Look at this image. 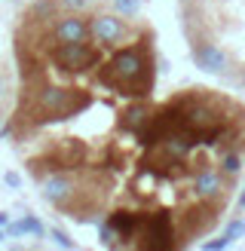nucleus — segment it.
Wrapping results in <instances>:
<instances>
[{"instance_id": "obj_14", "label": "nucleus", "mask_w": 245, "mask_h": 251, "mask_svg": "<svg viewBox=\"0 0 245 251\" xmlns=\"http://www.w3.org/2000/svg\"><path fill=\"white\" fill-rule=\"evenodd\" d=\"M24 233H31V236H43L46 227H43V221H40V218H34V215H24L22 221H9V227H6V236H9V239H22Z\"/></svg>"}, {"instance_id": "obj_13", "label": "nucleus", "mask_w": 245, "mask_h": 251, "mask_svg": "<svg viewBox=\"0 0 245 251\" xmlns=\"http://www.w3.org/2000/svg\"><path fill=\"white\" fill-rule=\"evenodd\" d=\"M61 16V0H34V3L22 12L24 25H43L49 19H58Z\"/></svg>"}, {"instance_id": "obj_18", "label": "nucleus", "mask_w": 245, "mask_h": 251, "mask_svg": "<svg viewBox=\"0 0 245 251\" xmlns=\"http://www.w3.org/2000/svg\"><path fill=\"white\" fill-rule=\"evenodd\" d=\"M242 233H245V221H242V218H233V221L227 224V227H224V233H220V236H224V239L233 245V242H236Z\"/></svg>"}, {"instance_id": "obj_27", "label": "nucleus", "mask_w": 245, "mask_h": 251, "mask_svg": "<svg viewBox=\"0 0 245 251\" xmlns=\"http://www.w3.org/2000/svg\"><path fill=\"white\" fill-rule=\"evenodd\" d=\"M19 251H31V248H19Z\"/></svg>"}, {"instance_id": "obj_5", "label": "nucleus", "mask_w": 245, "mask_h": 251, "mask_svg": "<svg viewBox=\"0 0 245 251\" xmlns=\"http://www.w3.org/2000/svg\"><path fill=\"white\" fill-rule=\"evenodd\" d=\"M220 205H224V202H205V199H199L196 205H190V208L181 215V236H184V239L205 236L208 230L215 227Z\"/></svg>"}, {"instance_id": "obj_10", "label": "nucleus", "mask_w": 245, "mask_h": 251, "mask_svg": "<svg viewBox=\"0 0 245 251\" xmlns=\"http://www.w3.org/2000/svg\"><path fill=\"white\" fill-rule=\"evenodd\" d=\"M193 193L205 199V202H224V193H227V184H224V172H215V169H199L193 178Z\"/></svg>"}, {"instance_id": "obj_25", "label": "nucleus", "mask_w": 245, "mask_h": 251, "mask_svg": "<svg viewBox=\"0 0 245 251\" xmlns=\"http://www.w3.org/2000/svg\"><path fill=\"white\" fill-rule=\"evenodd\" d=\"M236 205H239V211H245V187H242V196H239V202H236Z\"/></svg>"}, {"instance_id": "obj_15", "label": "nucleus", "mask_w": 245, "mask_h": 251, "mask_svg": "<svg viewBox=\"0 0 245 251\" xmlns=\"http://www.w3.org/2000/svg\"><path fill=\"white\" fill-rule=\"evenodd\" d=\"M218 166H220V172H224L227 178H233V175L242 172V153H236V150H224Z\"/></svg>"}, {"instance_id": "obj_19", "label": "nucleus", "mask_w": 245, "mask_h": 251, "mask_svg": "<svg viewBox=\"0 0 245 251\" xmlns=\"http://www.w3.org/2000/svg\"><path fill=\"white\" fill-rule=\"evenodd\" d=\"M49 236H52V242H55L58 248H65V251H74V239H71V236H68L65 230L52 227V233H49Z\"/></svg>"}, {"instance_id": "obj_24", "label": "nucleus", "mask_w": 245, "mask_h": 251, "mask_svg": "<svg viewBox=\"0 0 245 251\" xmlns=\"http://www.w3.org/2000/svg\"><path fill=\"white\" fill-rule=\"evenodd\" d=\"M0 227H3V230L9 227V215H6V211H0Z\"/></svg>"}, {"instance_id": "obj_7", "label": "nucleus", "mask_w": 245, "mask_h": 251, "mask_svg": "<svg viewBox=\"0 0 245 251\" xmlns=\"http://www.w3.org/2000/svg\"><path fill=\"white\" fill-rule=\"evenodd\" d=\"M77 187H80L77 178H71L68 172H52V175H46V178H43V199L61 211L71 202V196L77 193Z\"/></svg>"}, {"instance_id": "obj_26", "label": "nucleus", "mask_w": 245, "mask_h": 251, "mask_svg": "<svg viewBox=\"0 0 245 251\" xmlns=\"http://www.w3.org/2000/svg\"><path fill=\"white\" fill-rule=\"evenodd\" d=\"M6 239V233H3V227H0V242H3Z\"/></svg>"}, {"instance_id": "obj_1", "label": "nucleus", "mask_w": 245, "mask_h": 251, "mask_svg": "<svg viewBox=\"0 0 245 251\" xmlns=\"http://www.w3.org/2000/svg\"><path fill=\"white\" fill-rule=\"evenodd\" d=\"M98 83L114 89L126 98L144 101L153 92L156 83V71H153V52H150V34L141 43L117 49L107 61L98 65Z\"/></svg>"}, {"instance_id": "obj_2", "label": "nucleus", "mask_w": 245, "mask_h": 251, "mask_svg": "<svg viewBox=\"0 0 245 251\" xmlns=\"http://www.w3.org/2000/svg\"><path fill=\"white\" fill-rule=\"evenodd\" d=\"M178 239L181 233L169 211H153V215H144V224L135 236V251H181L184 242Z\"/></svg>"}, {"instance_id": "obj_11", "label": "nucleus", "mask_w": 245, "mask_h": 251, "mask_svg": "<svg viewBox=\"0 0 245 251\" xmlns=\"http://www.w3.org/2000/svg\"><path fill=\"white\" fill-rule=\"evenodd\" d=\"M107 224L120 233V242L129 245L135 242V236H138L141 224H144V211H126V208H114L107 215Z\"/></svg>"}, {"instance_id": "obj_22", "label": "nucleus", "mask_w": 245, "mask_h": 251, "mask_svg": "<svg viewBox=\"0 0 245 251\" xmlns=\"http://www.w3.org/2000/svg\"><path fill=\"white\" fill-rule=\"evenodd\" d=\"M3 181H6V187L19 190V187H22V175H19V172H6V175H3Z\"/></svg>"}, {"instance_id": "obj_3", "label": "nucleus", "mask_w": 245, "mask_h": 251, "mask_svg": "<svg viewBox=\"0 0 245 251\" xmlns=\"http://www.w3.org/2000/svg\"><path fill=\"white\" fill-rule=\"evenodd\" d=\"M31 172H77L86 166V144L77 141V138H61V141H55L52 147H46L40 156L28 159Z\"/></svg>"}, {"instance_id": "obj_21", "label": "nucleus", "mask_w": 245, "mask_h": 251, "mask_svg": "<svg viewBox=\"0 0 245 251\" xmlns=\"http://www.w3.org/2000/svg\"><path fill=\"white\" fill-rule=\"evenodd\" d=\"M12 95V89H9V80L3 77V74H0V107L6 104V98Z\"/></svg>"}, {"instance_id": "obj_9", "label": "nucleus", "mask_w": 245, "mask_h": 251, "mask_svg": "<svg viewBox=\"0 0 245 251\" xmlns=\"http://www.w3.org/2000/svg\"><path fill=\"white\" fill-rule=\"evenodd\" d=\"M49 34H52L55 43H80V40H89L92 31H89V22H86L80 12H71V16H58V22L49 25Z\"/></svg>"}, {"instance_id": "obj_8", "label": "nucleus", "mask_w": 245, "mask_h": 251, "mask_svg": "<svg viewBox=\"0 0 245 251\" xmlns=\"http://www.w3.org/2000/svg\"><path fill=\"white\" fill-rule=\"evenodd\" d=\"M190 55H193V65L199 71H205V74H224L227 65H230L227 52L220 46H215L212 40H193Z\"/></svg>"}, {"instance_id": "obj_12", "label": "nucleus", "mask_w": 245, "mask_h": 251, "mask_svg": "<svg viewBox=\"0 0 245 251\" xmlns=\"http://www.w3.org/2000/svg\"><path fill=\"white\" fill-rule=\"evenodd\" d=\"M150 110H153V107L147 104V101H135V104H129V107L120 114V129L129 132V135H138V132L144 129L147 117H150Z\"/></svg>"}, {"instance_id": "obj_17", "label": "nucleus", "mask_w": 245, "mask_h": 251, "mask_svg": "<svg viewBox=\"0 0 245 251\" xmlns=\"http://www.w3.org/2000/svg\"><path fill=\"white\" fill-rule=\"evenodd\" d=\"M141 6H144V0H114L117 16H122V19H135L141 12Z\"/></svg>"}, {"instance_id": "obj_20", "label": "nucleus", "mask_w": 245, "mask_h": 251, "mask_svg": "<svg viewBox=\"0 0 245 251\" xmlns=\"http://www.w3.org/2000/svg\"><path fill=\"white\" fill-rule=\"evenodd\" d=\"M227 248H230V242L224 236H218L215 242H202V251H227Z\"/></svg>"}, {"instance_id": "obj_23", "label": "nucleus", "mask_w": 245, "mask_h": 251, "mask_svg": "<svg viewBox=\"0 0 245 251\" xmlns=\"http://www.w3.org/2000/svg\"><path fill=\"white\" fill-rule=\"evenodd\" d=\"M61 6H68V9H77V12H83L86 6H89V0H61Z\"/></svg>"}, {"instance_id": "obj_16", "label": "nucleus", "mask_w": 245, "mask_h": 251, "mask_svg": "<svg viewBox=\"0 0 245 251\" xmlns=\"http://www.w3.org/2000/svg\"><path fill=\"white\" fill-rule=\"evenodd\" d=\"M98 242H101L104 248H110V251H120V233L110 227L107 221H101L98 224Z\"/></svg>"}, {"instance_id": "obj_6", "label": "nucleus", "mask_w": 245, "mask_h": 251, "mask_svg": "<svg viewBox=\"0 0 245 251\" xmlns=\"http://www.w3.org/2000/svg\"><path fill=\"white\" fill-rule=\"evenodd\" d=\"M89 31H92V40L98 46H117L120 40L129 37V28L122 16H114V12H95L89 19Z\"/></svg>"}, {"instance_id": "obj_4", "label": "nucleus", "mask_w": 245, "mask_h": 251, "mask_svg": "<svg viewBox=\"0 0 245 251\" xmlns=\"http://www.w3.org/2000/svg\"><path fill=\"white\" fill-rule=\"evenodd\" d=\"M49 61L61 74H89L92 68L101 65V49L92 46L89 40L80 43H58L49 49Z\"/></svg>"}]
</instances>
